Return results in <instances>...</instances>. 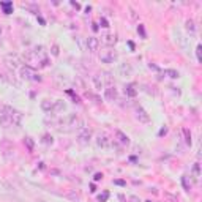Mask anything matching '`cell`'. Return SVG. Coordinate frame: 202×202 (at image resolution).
I'll return each mask as SVG.
<instances>
[{
    "label": "cell",
    "instance_id": "23",
    "mask_svg": "<svg viewBox=\"0 0 202 202\" xmlns=\"http://www.w3.org/2000/svg\"><path fill=\"white\" fill-rule=\"evenodd\" d=\"M44 142H46V144H52V137H51V136H44Z\"/></svg>",
    "mask_w": 202,
    "mask_h": 202
},
{
    "label": "cell",
    "instance_id": "3",
    "mask_svg": "<svg viewBox=\"0 0 202 202\" xmlns=\"http://www.w3.org/2000/svg\"><path fill=\"white\" fill-rule=\"evenodd\" d=\"M85 43H87V49L90 51V52H96L100 48V40L96 36H88Z\"/></svg>",
    "mask_w": 202,
    "mask_h": 202
},
{
    "label": "cell",
    "instance_id": "19",
    "mask_svg": "<svg viewBox=\"0 0 202 202\" xmlns=\"http://www.w3.org/2000/svg\"><path fill=\"white\" fill-rule=\"evenodd\" d=\"M101 76V78H103V81H104V84H111L112 82V78H111V73H107V71H103V73H101L100 74Z\"/></svg>",
    "mask_w": 202,
    "mask_h": 202
},
{
    "label": "cell",
    "instance_id": "9",
    "mask_svg": "<svg viewBox=\"0 0 202 202\" xmlns=\"http://www.w3.org/2000/svg\"><path fill=\"white\" fill-rule=\"evenodd\" d=\"M104 96H106V100H109V101L117 100V90H115V87H107V88H104Z\"/></svg>",
    "mask_w": 202,
    "mask_h": 202
},
{
    "label": "cell",
    "instance_id": "26",
    "mask_svg": "<svg viewBox=\"0 0 202 202\" xmlns=\"http://www.w3.org/2000/svg\"><path fill=\"white\" fill-rule=\"evenodd\" d=\"M101 24H103V27H109V25H107V21H106V19H101Z\"/></svg>",
    "mask_w": 202,
    "mask_h": 202
},
{
    "label": "cell",
    "instance_id": "4",
    "mask_svg": "<svg viewBox=\"0 0 202 202\" xmlns=\"http://www.w3.org/2000/svg\"><path fill=\"white\" fill-rule=\"evenodd\" d=\"M5 63H6V66L10 70H16L19 66V60H18V57L16 55H13V54H10V55H6L5 57Z\"/></svg>",
    "mask_w": 202,
    "mask_h": 202
},
{
    "label": "cell",
    "instance_id": "27",
    "mask_svg": "<svg viewBox=\"0 0 202 202\" xmlns=\"http://www.w3.org/2000/svg\"><path fill=\"white\" fill-rule=\"evenodd\" d=\"M129 199H131V202H139V199H137L136 196H131V197H129Z\"/></svg>",
    "mask_w": 202,
    "mask_h": 202
},
{
    "label": "cell",
    "instance_id": "2",
    "mask_svg": "<svg viewBox=\"0 0 202 202\" xmlns=\"http://www.w3.org/2000/svg\"><path fill=\"white\" fill-rule=\"evenodd\" d=\"M115 58H117L115 51H103V52L100 54V60L104 62V63H112Z\"/></svg>",
    "mask_w": 202,
    "mask_h": 202
},
{
    "label": "cell",
    "instance_id": "25",
    "mask_svg": "<svg viewBox=\"0 0 202 202\" xmlns=\"http://www.w3.org/2000/svg\"><path fill=\"white\" fill-rule=\"evenodd\" d=\"M70 197H71V199H76V201H79V196H78V194H74V193H71V194H70Z\"/></svg>",
    "mask_w": 202,
    "mask_h": 202
},
{
    "label": "cell",
    "instance_id": "1",
    "mask_svg": "<svg viewBox=\"0 0 202 202\" xmlns=\"http://www.w3.org/2000/svg\"><path fill=\"white\" fill-rule=\"evenodd\" d=\"M19 74L22 79H27V81H40L41 79L38 74H35V71H33L30 66H21Z\"/></svg>",
    "mask_w": 202,
    "mask_h": 202
},
{
    "label": "cell",
    "instance_id": "8",
    "mask_svg": "<svg viewBox=\"0 0 202 202\" xmlns=\"http://www.w3.org/2000/svg\"><path fill=\"white\" fill-rule=\"evenodd\" d=\"M0 125L2 126H10V125H13V120H11V117L8 115V114L3 111H0Z\"/></svg>",
    "mask_w": 202,
    "mask_h": 202
},
{
    "label": "cell",
    "instance_id": "20",
    "mask_svg": "<svg viewBox=\"0 0 202 202\" xmlns=\"http://www.w3.org/2000/svg\"><path fill=\"white\" fill-rule=\"evenodd\" d=\"M164 74H167V76H169V78H172V79H177V78L180 76L177 70H166V71H164Z\"/></svg>",
    "mask_w": 202,
    "mask_h": 202
},
{
    "label": "cell",
    "instance_id": "15",
    "mask_svg": "<svg viewBox=\"0 0 202 202\" xmlns=\"http://www.w3.org/2000/svg\"><path fill=\"white\" fill-rule=\"evenodd\" d=\"M185 27H186V30L189 33H196V24H194V21H193V19H186Z\"/></svg>",
    "mask_w": 202,
    "mask_h": 202
},
{
    "label": "cell",
    "instance_id": "11",
    "mask_svg": "<svg viewBox=\"0 0 202 202\" xmlns=\"http://www.w3.org/2000/svg\"><path fill=\"white\" fill-rule=\"evenodd\" d=\"M65 111V103L62 100H55L52 103V112H62Z\"/></svg>",
    "mask_w": 202,
    "mask_h": 202
},
{
    "label": "cell",
    "instance_id": "18",
    "mask_svg": "<svg viewBox=\"0 0 202 202\" xmlns=\"http://www.w3.org/2000/svg\"><path fill=\"white\" fill-rule=\"evenodd\" d=\"M182 133H183V136H185V142H186L188 145H191V131L189 129H182Z\"/></svg>",
    "mask_w": 202,
    "mask_h": 202
},
{
    "label": "cell",
    "instance_id": "22",
    "mask_svg": "<svg viewBox=\"0 0 202 202\" xmlns=\"http://www.w3.org/2000/svg\"><path fill=\"white\" fill-rule=\"evenodd\" d=\"M52 54H54V55H58V46L57 44L52 46Z\"/></svg>",
    "mask_w": 202,
    "mask_h": 202
},
{
    "label": "cell",
    "instance_id": "14",
    "mask_svg": "<svg viewBox=\"0 0 202 202\" xmlns=\"http://www.w3.org/2000/svg\"><path fill=\"white\" fill-rule=\"evenodd\" d=\"M115 136L119 137V141L122 142V144H129V137L126 136L125 133H122L120 129H117V131H115Z\"/></svg>",
    "mask_w": 202,
    "mask_h": 202
},
{
    "label": "cell",
    "instance_id": "7",
    "mask_svg": "<svg viewBox=\"0 0 202 202\" xmlns=\"http://www.w3.org/2000/svg\"><path fill=\"white\" fill-rule=\"evenodd\" d=\"M90 136H92L90 129L82 128V129H81V133H79V136H78V139H79V142H81V144H87V142L90 141Z\"/></svg>",
    "mask_w": 202,
    "mask_h": 202
},
{
    "label": "cell",
    "instance_id": "21",
    "mask_svg": "<svg viewBox=\"0 0 202 202\" xmlns=\"http://www.w3.org/2000/svg\"><path fill=\"white\" fill-rule=\"evenodd\" d=\"M25 145H27L28 152H33V141H32V137H25Z\"/></svg>",
    "mask_w": 202,
    "mask_h": 202
},
{
    "label": "cell",
    "instance_id": "10",
    "mask_svg": "<svg viewBox=\"0 0 202 202\" xmlns=\"http://www.w3.org/2000/svg\"><path fill=\"white\" fill-rule=\"evenodd\" d=\"M92 82H93V85H95L96 90H101V88H104V81H103V78H101L100 74L92 76Z\"/></svg>",
    "mask_w": 202,
    "mask_h": 202
},
{
    "label": "cell",
    "instance_id": "6",
    "mask_svg": "<svg viewBox=\"0 0 202 202\" xmlns=\"http://www.w3.org/2000/svg\"><path fill=\"white\" fill-rule=\"evenodd\" d=\"M96 145L101 147V149H107L111 145V139H109L106 134H100L98 139H96Z\"/></svg>",
    "mask_w": 202,
    "mask_h": 202
},
{
    "label": "cell",
    "instance_id": "16",
    "mask_svg": "<svg viewBox=\"0 0 202 202\" xmlns=\"http://www.w3.org/2000/svg\"><path fill=\"white\" fill-rule=\"evenodd\" d=\"M41 109L46 112H52V103L48 100H44V101H41Z\"/></svg>",
    "mask_w": 202,
    "mask_h": 202
},
{
    "label": "cell",
    "instance_id": "24",
    "mask_svg": "<svg viewBox=\"0 0 202 202\" xmlns=\"http://www.w3.org/2000/svg\"><path fill=\"white\" fill-rule=\"evenodd\" d=\"M137 32H141V35L145 38V32H144V28H142V25H139V28H137Z\"/></svg>",
    "mask_w": 202,
    "mask_h": 202
},
{
    "label": "cell",
    "instance_id": "5",
    "mask_svg": "<svg viewBox=\"0 0 202 202\" xmlns=\"http://www.w3.org/2000/svg\"><path fill=\"white\" fill-rule=\"evenodd\" d=\"M136 119L141 122V123H149V122H150V115L142 107H137L136 109Z\"/></svg>",
    "mask_w": 202,
    "mask_h": 202
},
{
    "label": "cell",
    "instance_id": "17",
    "mask_svg": "<svg viewBox=\"0 0 202 202\" xmlns=\"http://www.w3.org/2000/svg\"><path fill=\"white\" fill-rule=\"evenodd\" d=\"M120 73L123 74V76L129 74V73H131V66H129L128 63H123V65H120Z\"/></svg>",
    "mask_w": 202,
    "mask_h": 202
},
{
    "label": "cell",
    "instance_id": "12",
    "mask_svg": "<svg viewBox=\"0 0 202 202\" xmlns=\"http://www.w3.org/2000/svg\"><path fill=\"white\" fill-rule=\"evenodd\" d=\"M125 93L128 95V96H136L137 95L136 85H134V84H126V85H125Z\"/></svg>",
    "mask_w": 202,
    "mask_h": 202
},
{
    "label": "cell",
    "instance_id": "28",
    "mask_svg": "<svg viewBox=\"0 0 202 202\" xmlns=\"http://www.w3.org/2000/svg\"><path fill=\"white\" fill-rule=\"evenodd\" d=\"M101 179H103V175H101V174H96L95 175V180H101Z\"/></svg>",
    "mask_w": 202,
    "mask_h": 202
},
{
    "label": "cell",
    "instance_id": "13",
    "mask_svg": "<svg viewBox=\"0 0 202 202\" xmlns=\"http://www.w3.org/2000/svg\"><path fill=\"white\" fill-rule=\"evenodd\" d=\"M103 43L107 44V46H112V44L117 43V38H115V35H104L103 36Z\"/></svg>",
    "mask_w": 202,
    "mask_h": 202
}]
</instances>
